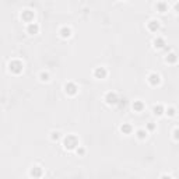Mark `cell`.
Returning <instances> with one entry per match:
<instances>
[{
    "instance_id": "cell-1",
    "label": "cell",
    "mask_w": 179,
    "mask_h": 179,
    "mask_svg": "<svg viewBox=\"0 0 179 179\" xmlns=\"http://www.w3.org/2000/svg\"><path fill=\"white\" fill-rule=\"evenodd\" d=\"M80 147L78 145V139L74 136V134H69V136L66 137V140H64V148H67V150H74V148Z\"/></svg>"
},
{
    "instance_id": "cell-2",
    "label": "cell",
    "mask_w": 179,
    "mask_h": 179,
    "mask_svg": "<svg viewBox=\"0 0 179 179\" xmlns=\"http://www.w3.org/2000/svg\"><path fill=\"white\" fill-rule=\"evenodd\" d=\"M8 69H10V71L18 74V73L22 71V63L20 60H13V62H10V64H8Z\"/></svg>"
},
{
    "instance_id": "cell-3",
    "label": "cell",
    "mask_w": 179,
    "mask_h": 179,
    "mask_svg": "<svg viewBox=\"0 0 179 179\" xmlns=\"http://www.w3.org/2000/svg\"><path fill=\"white\" fill-rule=\"evenodd\" d=\"M147 81H148V84H150V85L157 87V85H159V84H161V77H159V74H157V73H151V74L148 76Z\"/></svg>"
},
{
    "instance_id": "cell-4",
    "label": "cell",
    "mask_w": 179,
    "mask_h": 179,
    "mask_svg": "<svg viewBox=\"0 0 179 179\" xmlns=\"http://www.w3.org/2000/svg\"><path fill=\"white\" fill-rule=\"evenodd\" d=\"M77 90H78V87L74 83H67V84H64V91H66V94H69V95L77 94Z\"/></svg>"
},
{
    "instance_id": "cell-5",
    "label": "cell",
    "mask_w": 179,
    "mask_h": 179,
    "mask_svg": "<svg viewBox=\"0 0 179 179\" xmlns=\"http://www.w3.org/2000/svg\"><path fill=\"white\" fill-rule=\"evenodd\" d=\"M105 102L108 103V105H115V103H117L116 92H108V94L105 95Z\"/></svg>"
},
{
    "instance_id": "cell-6",
    "label": "cell",
    "mask_w": 179,
    "mask_h": 179,
    "mask_svg": "<svg viewBox=\"0 0 179 179\" xmlns=\"http://www.w3.org/2000/svg\"><path fill=\"white\" fill-rule=\"evenodd\" d=\"M108 76V71H106L105 67H97L94 70V77L95 78H105Z\"/></svg>"
},
{
    "instance_id": "cell-7",
    "label": "cell",
    "mask_w": 179,
    "mask_h": 179,
    "mask_svg": "<svg viewBox=\"0 0 179 179\" xmlns=\"http://www.w3.org/2000/svg\"><path fill=\"white\" fill-rule=\"evenodd\" d=\"M21 18L24 20V21H27L28 24H31V22H34V21H32V18H34V13H32V11H30V10L22 11Z\"/></svg>"
},
{
    "instance_id": "cell-8",
    "label": "cell",
    "mask_w": 179,
    "mask_h": 179,
    "mask_svg": "<svg viewBox=\"0 0 179 179\" xmlns=\"http://www.w3.org/2000/svg\"><path fill=\"white\" fill-rule=\"evenodd\" d=\"M147 27H148V30H150V31L157 32V31L159 30V21H158V20H151V21L147 24Z\"/></svg>"
},
{
    "instance_id": "cell-9",
    "label": "cell",
    "mask_w": 179,
    "mask_h": 179,
    "mask_svg": "<svg viewBox=\"0 0 179 179\" xmlns=\"http://www.w3.org/2000/svg\"><path fill=\"white\" fill-rule=\"evenodd\" d=\"M154 48L155 49H162V48L165 46V39L164 38H161V36H157L155 39H154Z\"/></svg>"
},
{
    "instance_id": "cell-10",
    "label": "cell",
    "mask_w": 179,
    "mask_h": 179,
    "mask_svg": "<svg viewBox=\"0 0 179 179\" xmlns=\"http://www.w3.org/2000/svg\"><path fill=\"white\" fill-rule=\"evenodd\" d=\"M39 31V25L36 24V22H31V24H28L27 27V32L31 34V35H34V34H36Z\"/></svg>"
},
{
    "instance_id": "cell-11",
    "label": "cell",
    "mask_w": 179,
    "mask_h": 179,
    "mask_svg": "<svg viewBox=\"0 0 179 179\" xmlns=\"http://www.w3.org/2000/svg\"><path fill=\"white\" fill-rule=\"evenodd\" d=\"M59 34H60L62 38H69V36L71 35V28H69V27H62L60 31H59Z\"/></svg>"
},
{
    "instance_id": "cell-12",
    "label": "cell",
    "mask_w": 179,
    "mask_h": 179,
    "mask_svg": "<svg viewBox=\"0 0 179 179\" xmlns=\"http://www.w3.org/2000/svg\"><path fill=\"white\" fill-rule=\"evenodd\" d=\"M30 175L32 176V178H41V176H42V169L39 167H34L30 171Z\"/></svg>"
},
{
    "instance_id": "cell-13",
    "label": "cell",
    "mask_w": 179,
    "mask_h": 179,
    "mask_svg": "<svg viewBox=\"0 0 179 179\" xmlns=\"http://www.w3.org/2000/svg\"><path fill=\"white\" fill-rule=\"evenodd\" d=\"M153 112H154V115H157V116H161V115L165 113V108L162 105H154Z\"/></svg>"
},
{
    "instance_id": "cell-14",
    "label": "cell",
    "mask_w": 179,
    "mask_h": 179,
    "mask_svg": "<svg viewBox=\"0 0 179 179\" xmlns=\"http://www.w3.org/2000/svg\"><path fill=\"white\" fill-rule=\"evenodd\" d=\"M147 134H148V131L145 130V129H139V130L136 131V136L139 140H144L145 137H147Z\"/></svg>"
},
{
    "instance_id": "cell-15",
    "label": "cell",
    "mask_w": 179,
    "mask_h": 179,
    "mask_svg": "<svg viewBox=\"0 0 179 179\" xmlns=\"http://www.w3.org/2000/svg\"><path fill=\"white\" fill-rule=\"evenodd\" d=\"M143 109H144V103H143L141 101H134L133 102V111L140 112V111H143Z\"/></svg>"
},
{
    "instance_id": "cell-16",
    "label": "cell",
    "mask_w": 179,
    "mask_h": 179,
    "mask_svg": "<svg viewBox=\"0 0 179 179\" xmlns=\"http://www.w3.org/2000/svg\"><path fill=\"white\" fill-rule=\"evenodd\" d=\"M120 131H122L123 134H130L131 133V126L129 125V123H123V125L120 126Z\"/></svg>"
},
{
    "instance_id": "cell-17",
    "label": "cell",
    "mask_w": 179,
    "mask_h": 179,
    "mask_svg": "<svg viewBox=\"0 0 179 179\" xmlns=\"http://www.w3.org/2000/svg\"><path fill=\"white\" fill-rule=\"evenodd\" d=\"M165 62H167V63H176V62H178V56H176L175 53H169V55H167V57H165Z\"/></svg>"
},
{
    "instance_id": "cell-18",
    "label": "cell",
    "mask_w": 179,
    "mask_h": 179,
    "mask_svg": "<svg viewBox=\"0 0 179 179\" xmlns=\"http://www.w3.org/2000/svg\"><path fill=\"white\" fill-rule=\"evenodd\" d=\"M165 113H167L169 117H173L176 115V109L173 108V106H168V108H165Z\"/></svg>"
},
{
    "instance_id": "cell-19",
    "label": "cell",
    "mask_w": 179,
    "mask_h": 179,
    "mask_svg": "<svg viewBox=\"0 0 179 179\" xmlns=\"http://www.w3.org/2000/svg\"><path fill=\"white\" fill-rule=\"evenodd\" d=\"M157 8H158L159 10V13H165V11H167V8H168V4L167 3H157Z\"/></svg>"
},
{
    "instance_id": "cell-20",
    "label": "cell",
    "mask_w": 179,
    "mask_h": 179,
    "mask_svg": "<svg viewBox=\"0 0 179 179\" xmlns=\"http://www.w3.org/2000/svg\"><path fill=\"white\" fill-rule=\"evenodd\" d=\"M39 78L42 81H49V73L48 71H41L39 73Z\"/></svg>"
},
{
    "instance_id": "cell-21",
    "label": "cell",
    "mask_w": 179,
    "mask_h": 179,
    "mask_svg": "<svg viewBox=\"0 0 179 179\" xmlns=\"http://www.w3.org/2000/svg\"><path fill=\"white\" fill-rule=\"evenodd\" d=\"M50 139H52L53 141H57V140H60V133H59V131H52V134H50Z\"/></svg>"
},
{
    "instance_id": "cell-22",
    "label": "cell",
    "mask_w": 179,
    "mask_h": 179,
    "mask_svg": "<svg viewBox=\"0 0 179 179\" xmlns=\"http://www.w3.org/2000/svg\"><path fill=\"white\" fill-rule=\"evenodd\" d=\"M173 139H175L176 141H179V127H176L175 130H173Z\"/></svg>"
},
{
    "instance_id": "cell-23",
    "label": "cell",
    "mask_w": 179,
    "mask_h": 179,
    "mask_svg": "<svg viewBox=\"0 0 179 179\" xmlns=\"http://www.w3.org/2000/svg\"><path fill=\"white\" fill-rule=\"evenodd\" d=\"M84 153H85V150H84L83 147H78V148H77V154H80V155H83Z\"/></svg>"
},
{
    "instance_id": "cell-24",
    "label": "cell",
    "mask_w": 179,
    "mask_h": 179,
    "mask_svg": "<svg viewBox=\"0 0 179 179\" xmlns=\"http://www.w3.org/2000/svg\"><path fill=\"white\" fill-rule=\"evenodd\" d=\"M159 179H172V178H171L169 175H162V176H161V178H159Z\"/></svg>"
},
{
    "instance_id": "cell-25",
    "label": "cell",
    "mask_w": 179,
    "mask_h": 179,
    "mask_svg": "<svg viewBox=\"0 0 179 179\" xmlns=\"http://www.w3.org/2000/svg\"><path fill=\"white\" fill-rule=\"evenodd\" d=\"M148 130H154V125H148Z\"/></svg>"
},
{
    "instance_id": "cell-26",
    "label": "cell",
    "mask_w": 179,
    "mask_h": 179,
    "mask_svg": "<svg viewBox=\"0 0 179 179\" xmlns=\"http://www.w3.org/2000/svg\"><path fill=\"white\" fill-rule=\"evenodd\" d=\"M175 8H176V11L179 13V3H176V4H175Z\"/></svg>"
}]
</instances>
